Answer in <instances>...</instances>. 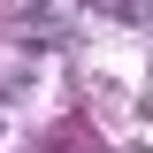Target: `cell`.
<instances>
[{"instance_id": "7a4b0ae2", "label": "cell", "mask_w": 153, "mask_h": 153, "mask_svg": "<svg viewBox=\"0 0 153 153\" xmlns=\"http://www.w3.org/2000/svg\"><path fill=\"white\" fill-rule=\"evenodd\" d=\"M0 138H8V123H0Z\"/></svg>"}, {"instance_id": "6da1fadb", "label": "cell", "mask_w": 153, "mask_h": 153, "mask_svg": "<svg viewBox=\"0 0 153 153\" xmlns=\"http://www.w3.org/2000/svg\"><path fill=\"white\" fill-rule=\"evenodd\" d=\"M23 100H38V76L23 61H0V107H23Z\"/></svg>"}]
</instances>
